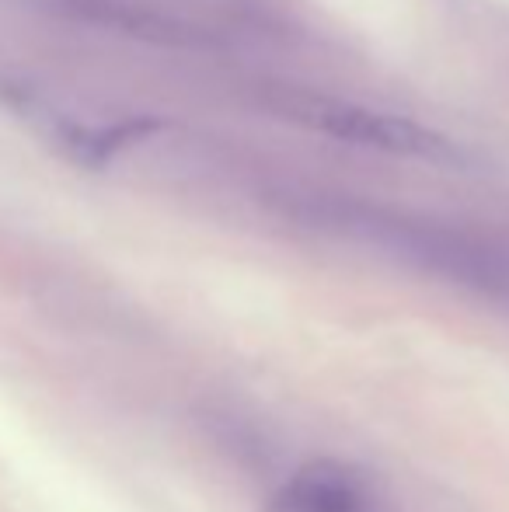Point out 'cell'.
Returning a JSON list of instances; mask_svg holds the SVG:
<instances>
[{
	"label": "cell",
	"mask_w": 509,
	"mask_h": 512,
	"mask_svg": "<svg viewBox=\"0 0 509 512\" xmlns=\"http://www.w3.org/2000/svg\"><path fill=\"white\" fill-rule=\"evenodd\" d=\"M293 119L307 122V126L321 129V133L335 136V140L360 143V147H374L384 154L401 157H443L447 154V140L429 129L415 126L398 115L370 112L360 105H342V102H300L293 105Z\"/></svg>",
	"instance_id": "6da1fadb"
},
{
	"label": "cell",
	"mask_w": 509,
	"mask_h": 512,
	"mask_svg": "<svg viewBox=\"0 0 509 512\" xmlns=\"http://www.w3.org/2000/svg\"><path fill=\"white\" fill-rule=\"evenodd\" d=\"M272 512H367L353 478L335 467H311L283 495Z\"/></svg>",
	"instance_id": "7a4b0ae2"
}]
</instances>
